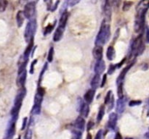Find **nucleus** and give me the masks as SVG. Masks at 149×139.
Wrapping results in <instances>:
<instances>
[{
    "instance_id": "obj_1",
    "label": "nucleus",
    "mask_w": 149,
    "mask_h": 139,
    "mask_svg": "<svg viewBox=\"0 0 149 139\" xmlns=\"http://www.w3.org/2000/svg\"><path fill=\"white\" fill-rule=\"evenodd\" d=\"M111 37V26L109 23L103 20V23L100 27V31L95 39L96 46H103L109 41Z\"/></svg>"
},
{
    "instance_id": "obj_2",
    "label": "nucleus",
    "mask_w": 149,
    "mask_h": 139,
    "mask_svg": "<svg viewBox=\"0 0 149 139\" xmlns=\"http://www.w3.org/2000/svg\"><path fill=\"white\" fill-rule=\"evenodd\" d=\"M26 88L24 87H21L18 91V92H17L15 98L14 107H13V110H12V114L14 116L17 115V114H18L19 110H20V107H21L22 102H23V98H24L25 96H26Z\"/></svg>"
},
{
    "instance_id": "obj_3",
    "label": "nucleus",
    "mask_w": 149,
    "mask_h": 139,
    "mask_svg": "<svg viewBox=\"0 0 149 139\" xmlns=\"http://www.w3.org/2000/svg\"><path fill=\"white\" fill-rule=\"evenodd\" d=\"M36 27H37V23H36V19H32L29 20V22L26 25L24 33L25 40L26 42H29L31 40L33 39V36L36 31Z\"/></svg>"
},
{
    "instance_id": "obj_4",
    "label": "nucleus",
    "mask_w": 149,
    "mask_h": 139,
    "mask_svg": "<svg viewBox=\"0 0 149 139\" xmlns=\"http://www.w3.org/2000/svg\"><path fill=\"white\" fill-rule=\"evenodd\" d=\"M145 50V45L143 42L142 36L140 35L139 37L137 38L133 41L132 44V54H135V56L137 55H141Z\"/></svg>"
},
{
    "instance_id": "obj_5",
    "label": "nucleus",
    "mask_w": 149,
    "mask_h": 139,
    "mask_svg": "<svg viewBox=\"0 0 149 139\" xmlns=\"http://www.w3.org/2000/svg\"><path fill=\"white\" fill-rule=\"evenodd\" d=\"M35 3L33 2H28L25 5L24 10H23V14H24L25 17L28 20H32L35 19V15H36V5Z\"/></svg>"
},
{
    "instance_id": "obj_6",
    "label": "nucleus",
    "mask_w": 149,
    "mask_h": 139,
    "mask_svg": "<svg viewBox=\"0 0 149 139\" xmlns=\"http://www.w3.org/2000/svg\"><path fill=\"white\" fill-rule=\"evenodd\" d=\"M112 1L111 0H105L104 6H103V12H104L105 20L106 23H109L111 20L112 13Z\"/></svg>"
},
{
    "instance_id": "obj_7",
    "label": "nucleus",
    "mask_w": 149,
    "mask_h": 139,
    "mask_svg": "<svg viewBox=\"0 0 149 139\" xmlns=\"http://www.w3.org/2000/svg\"><path fill=\"white\" fill-rule=\"evenodd\" d=\"M95 74H100L103 73V72L106 70V63H105V61L103 59H100L99 60H97L95 65Z\"/></svg>"
},
{
    "instance_id": "obj_8",
    "label": "nucleus",
    "mask_w": 149,
    "mask_h": 139,
    "mask_svg": "<svg viewBox=\"0 0 149 139\" xmlns=\"http://www.w3.org/2000/svg\"><path fill=\"white\" fill-rule=\"evenodd\" d=\"M26 76H27V71H26V69L23 70L18 72L17 84H18V85L20 88H21V87H24L26 81Z\"/></svg>"
},
{
    "instance_id": "obj_9",
    "label": "nucleus",
    "mask_w": 149,
    "mask_h": 139,
    "mask_svg": "<svg viewBox=\"0 0 149 139\" xmlns=\"http://www.w3.org/2000/svg\"><path fill=\"white\" fill-rule=\"evenodd\" d=\"M65 30V28H61L58 26L56 30H55V33H54L53 36V41L55 42H58L59 41H61V39H62L63 35V32Z\"/></svg>"
},
{
    "instance_id": "obj_10",
    "label": "nucleus",
    "mask_w": 149,
    "mask_h": 139,
    "mask_svg": "<svg viewBox=\"0 0 149 139\" xmlns=\"http://www.w3.org/2000/svg\"><path fill=\"white\" fill-rule=\"evenodd\" d=\"M33 39H32V40H31L29 42V45H28L27 48L26 49V50H25L24 52V54H23V58L24 61L28 62V59H29V55H30L32 49H33Z\"/></svg>"
},
{
    "instance_id": "obj_11",
    "label": "nucleus",
    "mask_w": 149,
    "mask_h": 139,
    "mask_svg": "<svg viewBox=\"0 0 149 139\" xmlns=\"http://www.w3.org/2000/svg\"><path fill=\"white\" fill-rule=\"evenodd\" d=\"M93 54L97 60L102 59L103 58V47L100 46H96L93 49Z\"/></svg>"
},
{
    "instance_id": "obj_12",
    "label": "nucleus",
    "mask_w": 149,
    "mask_h": 139,
    "mask_svg": "<svg viewBox=\"0 0 149 139\" xmlns=\"http://www.w3.org/2000/svg\"><path fill=\"white\" fill-rule=\"evenodd\" d=\"M95 96V90L93 89H90L86 92V94H84V98L85 100L86 103L87 104H90V103L93 102V98Z\"/></svg>"
},
{
    "instance_id": "obj_13",
    "label": "nucleus",
    "mask_w": 149,
    "mask_h": 139,
    "mask_svg": "<svg viewBox=\"0 0 149 139\" xmlns=\"http://www.w3.org/2000/svg\"><path fill=\"white\" fill-rule=\"evenodd\" d=\"M100 83V75H98V74H95L94 77H93V80L91 81V83H90V85H91L92 89L95 90L97 89L99 87Z\"/></svg>"
},
{
    "instance_id": "obj_14",
    "label": "nucleus",
    "mask_w": 149,
    "mask_h": 139,
    "mask_svg": "<svg viewBox=\"0 0 149 139\" xmlns=\"http://www.w3.org/2000/svg\"><path fill=\"white\" fill-rule=\"evenodd\" d=\"M25 15L23 14V12L21 11V10H19L17 12V14H16V22H17V27L20 28L22 25H23V23H24L25 20Z\"/></svg>"
},
{
    "instance_id": "obj_15",
    "label": "nucleus",
    "mask_w": 149,
    "mask_h": 139,
    "mask_svg": "<svg viewBox=\"0 0 149 139\" xmlns=\"http://www.w3.org/2000/svg\"><path fill=\"white\" fill-rule=\"evenodd\" d=\"M132 64H130L129 66H127V67H126L124 68L123 70L121 72L120 75H119V76L118 77V78H117V85L123 83V81H124V79H125V75H126L127 72H128V70H129L130 68V67L132 66Z\"/></svg>"
},
{
    "instance_id": "obj_16",
    "label": "nucleus",
    "mask_w": 149,
    "mask_h": 139,
    "mask_svg": "<svg viewBox=\"0 0 149 139\" xmlns=\"http://www.w3.org/2000/svg\"><path fill=\"white\" fill-rule=\"evenodd\" d=\"M68 14L66 11L63 12L61 15V19L59 20V25L58 26L61 28H65V25H66V23H67V20H68Z\"/></svg>"
},
{
    "instance_id": "obj_17",
    "label": "nucleus",
    "mask_w": 149,
    "mask_h": 139,
    "mask_svg": "<svg viewBox=\"0 0 149 139\" xmlns=\"http://www.w3.org/2000/svg\"><path fill=\"white\" fill-rule=\"evenodd\" d=\"M89 111H90V107L87 103L82 102L81 104V107H80V112L81 114L83 117H87L88 116Z\"/></svg>"
},
{
    "instance_id": "obj_18",
    "label": "nucleus",
    "mask_w": 149,
    "mask_h": 139,
    "mask_svg": "<svg viewBox=\"0 0 149 139\" xmlns=\"http://www.w3.org/2000/svg\"><path fill=\"white\" fill-rule=\"evenodd\" d=\"M125 106V101L124 98H119L117 102H116V110L118 112H122L124 111Z\"/></svg>"
},
{
    "instance_id": "obj_19",
    "label": "nucleus",
    "mask_w": 149,
    "mask_h": 139,
    "mask_svg": "<svg viewBox=\"0 0 149 139\" xmlns=\"http://www.w3.org/2000/svg\"><path fill=\"white\" fill-rule=\"evenodd\" d=\"M106 56L109 60L112 61L115 57V49L112 46L108 47L107 52H106Z\"/></svg>"
},
{
    "instance_id": "obj_20",
    "label": "nucleus",
    "mask_w": 149,
    "mask_h": 139,
    "mask_svg": "<svg viewBox=\"0 0 149 139\" xmlns=\"http://www.w3.org/2000/svg\"><path fill=\"white\" fill-rule=\"evenodd\" d=\"M116 114L115 113H112L110 114V117H109V126L112 128L115 127L116 122Z\"/></svg>"
},
{
    "instance_id": "obj_21",
    "label": "nucleus",
    "mask_w": 149,
    "mask_h": 139,
    "mask_svg": "<svg viewBox=\"0 0 149 139\" xmlns=\"http://www.w3.org/2000/svg\"><path fill=\"white\" fill-rule=\"evenodd\" d=\"M75 126L79 129H83L84 127V120L82 117H79L76 120Z\"/></svg>"
},
{
    "instance_id": "obj_22",
    "label": "nucleus",
    "mask_w": 149,
    "mask_h": 139,
    "mask_svg": "<svg viewBox=\"0 0 149 139\" xmlns=\"http://www.w3.org/2000/svg\"><path fill=\"white\" fill-rule=\"evenodd\" d=\"M8 5L7 0H0V12H3L5 11Z\"/></svg>"
},
{
    "instance_id": "obj_23",
    "label": "nucleus",
    "mask_w": 149,
    "mask_h": 139,
    "mask_svg": "<svg viewBox=\"0 0 149 139\" xmlns=\"http://www.w3.org/2000/svg\"><path fill=\"white\" fill-rule=\"evenodd\" d=\"M104 112H105L104 106H101V107H100V109H99L98 114H97V122H100V120H102L103 115H104Z\"/></svg>"
},
{
    "instance_id": "obj_24",
    "label": "nucleus",
    "mask_w": 149,
    "mask_h": 139,
    "mask_svg": "<svg viewBox=\"0 0 149 139\" xmlns=\"http://www.w3.org/2000/svg\"><path fill=\"white\" fill-rule=\"evenodd\" d=\"M132 4L133 3L132 1H126L124 2L123 4V7H122V10H123L124 12H127L130 9V7H132Z\"/></svg>"
},
{
    "instance_id": "obj_25",
    "label": "nucleus",
    "mask_w": 149,
    "mask_h": 139,
    "mask_svg": "<svg viewBox=\"0 0 149 139\" xmlns=\"http://www.w3.org/2000/svg\"><path fill=\"white\" fill-rule=\"evenodd\" d=\"M53 56H54V48L51 47L49 50V53L47 55V60L49 62H52L53 60Z\"/></svg>"
},
{
    "instance_id": "obj_26",
    "label": "nucleus",
    "mask_w": 149,
    "mask_h": 139,
    "mask_svg": "<svg viewBox=\"0 0 149 139\" xmlns=\"http://www.w3.org/2000/svg\"><path fill=\"white\" fill-rule=\"evenodd\" d=\"M81 0H67V6L71 7L77 5L78 3L80 2Z\"/></svg>"
},
{
    "instance_id": "obj_27",
    "label": "nucleus",
    "mask_w": 149,
    "mask_h": 139,
    "mask_svg": "<svg viewBox=\"0 0 149 139\" xmlns=\"http://www.w3.org/2000/svg\"><path fill=\"white\" fill-rule=\"evenodd\" d=\"M54 28V25H48L45 29V32H44V34L47 35V34H49V33H51V31Z\"/></svg>"
},
{
    "instance_id": "obj_28",
    "label": "nucleus",
    "mask_w": 149,
    "mask_h": 139,
    "mask_svg": "<svg viewBox=\"0 0 149 139\" xmlns=\"http://www.w3.org/2000/svg\"><path fill=\"white\" fill-rule=\"evenodd\" d=\"M122 84H119L118 85V88H117V93H118V96L119 98H122L123 97V91H122Z\"/></svg>"
},
{
    "instance_id": "obj_29",
    "label": "nucleus",
    "mask_w": 149,
    "mask_h": 139,
    "mask_svg": "<svg viewBox=\"0 0 149 139\" xmlns=\"http://www.w3.org/2000/svg\"><path fill=\"white\" fill-rule=\"evenodd\" d=\"M111 93H112L111 91H109V92L107 93V94H106V98H105V104H108V102L110 101L111 98V96H112Z\"/></svg>"
},
{
    "instance_id": "obj_30",
    "label": "nucleus",
    "mask_w": 149,
    "mask_h": 139,
    "mask_svg": "<svg viewBox=\"0 0 149 139\" xmlns=\"http://www.w3.org/2000/svg\"><path fill=\"white\" fill-rule=\"evenodd\" d=\"M141 104V101H138V100H132L129 103V105L130 107H134V106L140 105Z\"/></svg>"
},
{
    "instance_id": "obj_31",
    "label": "nucleus",
    "mask_w": 149,
    "mask_h": 139,
    "mask_svg": "<svg viewBox=\"0 0 149 139\" xmlns=\"http://www.w3.org/2000/svg\"><path fill=\"white\" fill-rule=\"evenodd\" d=\"M37 62V59H34L33 62H31V67H30V73L33 74V71H34V66L36 65V63Z\"/></svg>"
},
{
    "instance_id": "obj_32",
    "label": "nucleus",
    "mask_w": 149,
    "mask_h": 139,
    "mask_svg": "<svg viewBox=\"0 0 149 139\" xmlns=\"http://www.w3.org/2000/svg\"><path fill=\"white\" fill-rule=\"evenodd\" d=\"M115 69H116V66H114L113 65H111L110 67H109V71H108V74H109V75H111V74H113V72H114Z\"/></svg>"
},
{
    "instance_id": "obj_33",
    "label": "nucleus",
    "mask_w": 149,
    "mask_h": 139,
    "mask_svg": "<svg viewBox=\"0 0 149 139\" xmlns=\"http://www.w3.org/2000/svg\"><path fill=\"white\" fill-rule=\"evenodd\" d=\"M106 78H107V75H103V80H102V83H101V84H100V86H101V88H103V87L105 85V84H106Z\"/></svg>"
},
{
    "instance_id": "obj_34",
    "label": "nucleus",
    "mask_w": 149,
    "mask_h": 139,
    "mask_svg": "<svg viewBox=\"0 0 149 139\" xmlns=\"http://www.w3.org/2000/svg\"><path fill=\"white\" fill-rule=\"evenodd\" d=\"M112 1V4L115 7H118L119 5L121 2V0H111Z\"/></svg>"
},
{
    "instance_id": "obj_35",
    "label": "nucleus",
    "mask_w": 149,
    "mask_h": 139,
    "mask_svg": "<svg viewBox=\"0 0 149 139\" xmlns=\"http://www.w3.org/2000/svg\"><path fill=\"white\" fill-rule=\"evenodd\" d=\"M59 2H60V1H57V3H55V4H54V6H52V8H51V10H50L51 11L53 12V11H55V10H56L57 7H58V4H59Z\"/></svg>"
},
{
    "instance_id": "obj_36",
    "label": "nucleus",
    "mask_w": 149,
    "mask_h": 139,
    "mask_svg": "<svg viewBox=\"0 0 149 139\" xmlns=\"http://www.w3.org/2000/svg\"><path fill=\"white\" fill-rule=\"evenodd\" d=\"M102 130H99L98 133H97V136H96L95 139H100L101 138V134H102Z\"/></svg>"
},
{
    "instance_id": "obj_37",
    "label": "nucleus",
    "mask_w": 149,
    "mask_h": 139,
    "mask_svg": "<svg viewBox=\"0 0 149 139\" xmlns=\"http://www.w3.org/2000/svg\"><path fill=\"white\" fill-rule=\"evenodd\" d=\"M93 122L92 121H90L88 125H87V129H88V130H90V129L93 127Z\"/></svg>"
},
{
    "instance_id": "obj_38",
    "label": "nucleus",
    "mask_w": 149,
    "mask_h": 139,
    "mask_svg": "<svg viewBox=\"0 0 149 139\" xmlns=\"http://www.w3.org/2000/svg\"><path fill=\"white\" fill-rule=\"evenodd\" d=\"M146 41L148 42V28H146Z\"/></svg>"
},
{
    "instance_id": "obj_39",
    "label": "nucleus",
    "mask_w": 149,
    "mask_h": 139,
    "mask_svg": "<svg viewBox=\"0 0 149 139\" xmlns=\"http://www.w3.org/2000/svg\"><path fill=\"white\" fill-rule=\"evenodd\" d=\"M27 1H28V2H33V3H35V4H36V3L39 0H27Z\"/></svg>"
},
{
    "instance_id": "obj_40",
    "label": "nucleus",
    "mask_w": 149,
    "mask_h": 139,
    "mask_svg": "<svg viewBox=\"0 0 149 139\" xmlns=\"http://www.w3.org/2000/svg\"><path fill=\"white\" fill-rule=\"evenodd\" d=\"M115 139H122V136H120V134H119V133H118V134L116 135V138H115Z\"/></svg>"
},
{
    "instance_id": "obj_41",
    "label": "nucleus",
    "mask_w": 149,
    "mask_h": 139,
    "mask_svg": "<svg viewBox=\"0 0 149 139\" xmlns=\"http://www.w3.org/2000/svg\"><path fill=\"white\" fill-rule=\"evenodd\" d=\"M87 139H92V136L90 134H88L87 136Z\"/></svg>"
},
{
    "instance_id": "obj_42",
    "label": "nucleus",
    "mask_w": 149,
    "mask_h": 139,
    "mask_svg": "<svg viewBox=\"0 0 149 139\" xmlns=\"http://www.w3.org/2000/svg\"><path fill=\"white\" fill-rule=\"evenodd\" d=\"M97 0H91V1L93 3H96V2H97Z\"/></svg>"
},
{
    "instance_id": "obj_43",
    "label": "nucleus",
    "mask_w": 149,
    "mask_h": 139,
    "mask_svg": "<svg viewBox=\"0 0 149 139\" xmlns=\"http://www.w3.org/2000/svg\"><path fill=\"white\" fill-rule=\"evenodd\" d=\"M48 1V0H44V1Z\"/></svg>"
},
{
    "instance_id": "obj_44",
    "label": "nucleus",
    "mask_w": 149,
    "mask_h": 139,
    "mask_svg": "<svg viewBox=\"0 0 149 139\" xmlns=\"http://www.w3.org/2000/svg\"><path fill=\"white\" fill-rule=\"evenodd\" d=\"M17 139H20V138H17Z\"/></svg>"
}]
</instances>
